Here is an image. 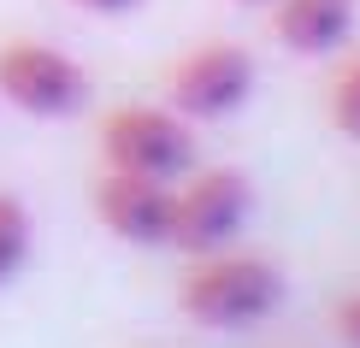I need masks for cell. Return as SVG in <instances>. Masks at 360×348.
I'll use <instances>...</instances> for the list:
<instances>
[{"mask_svg":"<svg viewBox=\"0 0 360 348\" xmlns=\"http://www.w3.org/2000/svg\"><path fill=\"white\" fill-rule=\"evenodd\" d=\"M331 330L342 337V348H360V290L342 295L337 307H331Z\"/></svg>","mask_w":360,"mask_h":348,"instance_id":"10","label":"cell"},{"mask_svg":"<svg viewBox=\"0 0 360 348\" xmlns=\"http://www.w3.org/2000/svg\"><path fill=\"white\" fill-rule=\"evenodd\" d=\"M0 101L24 118H71L89 101V71L48 41H0Z\"/></svg>","mask_w":360,"mask_h":348,"instance_id":"4","label":"cell"},{"mask_svg":"<svg viewBox=\"0 0 360 348\" xmlns=\"http://www.w3.org/2000/svg\"><path fill=\"white\" fill-rule=\"evenodd\" d=\"M101 165L130 177H177L195 165V130L177 107H154V101H124L101 118Z\"/></svg>","mask_w":360,"mask_h":348,"instance_id":"2","label":"cell"},{"mask_svg":"<svg viewBox=\"0 0 360 348\" xmlns=\"http://www.w3.org/2000/svg\"><path fill=\"white\" fill-rule=\"evenodd\" d=\"M272 36L302 59H325L354 36V0H272Z\"/></svg>","mask_w":360,"mask_h":348,"instance_id":"7","label":"cell"},{"mask_svg":"<svg viewBox=\"0 0 360 348\" xmlns=\"http://www.w3.org/2000/svg\"><path fill=\"white\" fill-rule=\"evenodd\" d=\"M243 6H272V0H243Z\"/></svg>","mask_w":360,"mask_h":348,"instance_id":"12","label":"cell"},{"mask_svg":"<svg viewBox=\"0 0 360 348\" xmlns=\"http://www.w3.org/2000/svg\"><path fill=\"white\" fill-rule=\"evenodd\" d=\"M177 307L207 330H248L283 307V271L236 242L213 254H189V271L177 278Z\"/></svg>","mask_w":360,"mask_h":348,"instance_id":"1","label":"cell"},{"mask_svg":"<svg viewBox=\"0 0 360 348\" xmlns=\"http://www.w3.org/2000/svg\"><path fill=\"white\" fill-rule=\"evenodd\" d=\"M65 6H77V12H95V18H124V12H136L142 0H65Z\"/></svg>","mask_w":360,"mask_h":348,"instance_id":"11","label":"cell"},{"mask_svg":"<svg viewBox=\"0 0 360 348\" xmlns=\"http://www.w3.org/2000/svg\"><path fill=\"white\" fill-rule=\"evenodd\" d=\"M254 213V189L236 165H201L195 160L172 183V248L184 254H213L243 236Z\"/></svg>","mask_w":360,"mask_h":348,"instance_id":"3","label":"cell"},{"mask_svg":"<svg viewBox=\"0 0 360 348\" xmlns=\"http://www.w3.org/2000/svg\"><path fill=\"white\" fill-rule=\"evenodd\" d=\"M95 219L107 224V236L130 242V248H166L172 242V183L107 172L95 183Z\"/></svg>","mask_w":360,"mask_h":348,"instance_id":"6","label":"cell"},{"mask_svg":"<svg viewBox=\"0 0 360 348\" xmlns=\"http://www.w3.org/2000/svg\"><path fill=\"white\" fill-rule=\"evenodd\" d=\"M325 112H331V124L360 142V53H349L342 65L331 71V89H325Z\"/></svg>","mask_w":360,"mask_h":348,"instance_id":"9","label":"cell"},{"mask_svg":"<svg viewBox=\"0 0 360 348\" xmlns=\"http://www.w3.org/2000/svg\"><path fill=\"white\" fill-rule=\"evenodd\" d=\"M30 242H36V224H30V207L18 195L0 189V283H12L30 266Z\"/></svg>","mask_w":360,"mask_h":348,"instance_id":"8","label":"cell"},{"mask_svg":"<svg viewBox=\"0 0 360 348\" xmlns=\"http://www.w3.org/2000/svg\"><path fill=\"white\" fill-rule=\"evenodd\" d=\"M254 95V59L236 41H201L166 71V107H177L189 124H213V118L243 112Z\"/></svg>","mask_w":360,"mask_h":348,"instance_id":"5","label":"cell"}]
</instances>
